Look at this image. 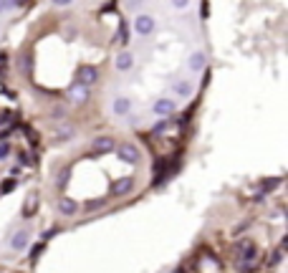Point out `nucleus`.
<instances>
[{
  "instance_id": "9b49d317",
  "label": "nucleus",
  "mask_w": 288,
  "mask_h": 273,
  "mask_svg": "<svg viewBox=\"0 0 288 273\" xmlns=\"http://www.w3.org/2000/svg\"><path fill=\"white\" fill-rule=\"evenodd\" d=\"M132 64H134L132 53H127V51H124V53H119V59H117V68H119V71H127Z\"/></svg>"
},
{
  "instance_id": "39448f33",
  "label": "nucleus",
  "mask_w": 288,
  "mask_h": 273,
  "mask_svg": "<svg viewBox=\"0 0 288 273\" xmlns=\"http://www.w3.org/2000/svg\"><path fill=\"white\" fill-rule=\"evenodd\" d=\"M154 31V18L152 15H139L137 18V33L139 36H149Z\"/></svg>"
},
{
  "instance_id": "5701e85b",
  "label": "nucleus",
  "mask_w": 288,
  "mask_h": 273,
  "mask_svg": "<svg viewBox=\"0 0 288 273\" xmlns=\"http://www.w3.org/2000/svg\"><path fill=\"white\" fill-rule=\"evenodd\" d=\"M8 152H10V147H8V144H0V159L8 157Z\"/></svg>"
},
{
  "instance_id": "6ab92c4d",
  "label": "nucleus",
  "mask_w": 288,
  "mask_h": 273,
  "mask_svg": "<svg viewBox=\"0 0 288 273\" xmlns=\"http://www.w3.org/2000/svg\"><path fill=\"white\" fill-rule=\"evenodd\" d=\"M281 258H283V251H276V253H273V258H271V266L281 263Z\"/></svg>"
},
{
  "instance_id": "412c9836",
  "label": "nucleus",
  "mask_w": 288,
  "mask_h": 273,
  "mask_svg": "<svg viewBox=\"0 0 288 273\" xmlns=\"http://www.w3.org/2000/svg\"><path fill=\"white\" fill-rule=\"evenodd\" d=\"M13 187H15V182H13V180H8V182H3V187H0V190H3V193H8V190H13Z\"/></svg>"
},
{
  "instance_id": "b1692460",
  "label": "nucleus",
  "mask_w": 288,
  "mask_h": 273,
  "mask_svg": "<svg viewBox=\"0 0 288 273\" xmlns=\"http://www.w3.org/2000/svg\"><path fill=\"white\" fill-rule=\"evenodd\" d=\"M200 10H203V18H208V13H210V5H208V3H203V5H200Z\"/></svg>"
},
{
  "instance_id": "ddd939ff",
  "label": "nucleus",
  "mask_w": 288,
  "mask_h": 273,
  "mask_svg": "<svg viewBox=\"0 0 288 273\" xmlns=\"http://www.w3.org/2000/svg\"><path fill=\"white\" fill-rule=\"evenodd\" d=\"M129 106H132L129 99H117V101H114V112H117V114H127Z\"/></svg>"
},
{
  "instance_id": "9d476101",
  "label": "nucleus",
  "mask_w": 288,
  "mask_h": 273,
  "mask_svg": "<svg viewBox=\"0 0 288 273\" xmlns=\"http://www.w3.org/2000/svg\"><path fill=\"white\" fill-rule=\"evenodd\" d=\"M59 207H61L64 215H76V210H78V205L73 203L71 198H61V200H59Z\"/></svg>"
},
{
  "instance_id": "1a4fd4ad",
  "label": "nucleus",
  "mask_w": 288,
  "mask_h": 273,
  "mask_svg": "<svg viewBox=\"0 0 288 273\" xmlns=\"http://www.w3.org/2000/svg\"><path fill=\"white\" fill-rule=\"evenodd\" d=\"M10 245H13V251H23V248L28 245V233H25V230H18V233L13 235Z\"/></svg>"
},
{
  "instance_id": "4be33fe9",
  "label": "nucleus",
  "mask_w": 288,
  "mask_h": 273,
  "mask_svg": "<svg viewBox=\"0 0 288 273\" xmlns=\"http://www.w3.org/2000/svg\"><path fill=\"white\" fill-rule=\"evenodd\" d=\"M106 203V198H101V200H91V203H86V207H99V205Z\"/></svg>"
},
{
  "instance_id": "2eb2a0df",
  "label": "nucleus",
  "mask_w": 288,
  "mask_h": 273,
  "mask_svg": "<svg viewBox=\"0 0 288 273\" xmlns=\"http://www.w3.org/2000/svg\"><path fill=\"white\" fill-rule=\"evenodd\" d=\"M177 94H180V96H190V94H192V86L182 81V84H177Z\"/></svg>"
},
{
  "instance_id": "f8f14e48",
  "label": "nucleus",
  "mask_w": 288,
  "mask_h": 273,
  "mask_svg": "<svg viewBox=\"0 0 288 273\" xmlns=\"http://www.w3.org/2000/svg\"><path fill=\"white\" fill-rule=\"evenodd\" d=\"M203 66H205V53H192L190 56V68L192 71H200Z\"/></svg>"
},
{
  "instance_id": "aec40b11",
  "label": "nucleus",
  "mask_w": 288,
  "mask_h": 273,
  "mask_svg": "<svg viewBox=\"0 0 288 273\" xmlns=\"http://www.w3.org/2000/svg\"><path fill=\"white\" fill-rule=\"evenodd\" d=\"M41 253H43V245H36V248H33V251H31V258H33V261H36V258H38V256H41Z\"/></svg>"
},
{
  "instance_id": "f03ea898",
  "label": "nucleus",
  "mask_w": 288,
  "mask_h": 273,
  "mask_svg": "<svg viewBox=\"0 0 288 273\" xmlns=\"http://www.w3.org/2000/svg\"><path fill=\"white\" fill-rule=\"evenodd\" d=\"M119 159H124V162H129V165H139V149L134 147V144H122L119 147Z\"/></svg>"
},
{
  "instance_id": "423d86ee",
  "label": "nucleus",
  "mask_w": 288,
  "mask_h": 273,
  "mask_svg": "<svg viewBox=\"0 0 288 273\" xmlns=\"http://www.w3.org/2000/svg\"><path fill=\"white\" fill-rule=\"evenodd\" d=\"M69 96H71L73 104H83V101L89 99V89H86V86H81V84H73L71 91H69Z\"/></svg>"
},
{
  "instance_id": "f257e3e1",
  "label": "nucleus",
  "mask_w": 288,
  "mask_h": 273,
  "mask_svg": "<svg viewBox=\"0 0 288 273\" xmlns=\"http://www.w3.org/2000/svg\"><path fill=\"white\" fill-rule=\"evenodd\" d=\"M114 149V139L109 134H104V137H96L94 142H91V154L94 157H99V154H106V152H111Z\"/></svg>"
},
{
  "instance_id": "7ed1b4c3",
  "label": "nucleus",
  "mask_w": 288,
  "mask_h": 273,
  "mask_svg": "<svg viewBox=\"0 0 288 273\" xmlns=\"http://www.w3.org/2000/svg\"><path fill=\"white\" fill-rule=\"evenodd\" d=\"M132 187H134V180H132V177H122V180H117V182L111 185V195H114V198L129 195V193H132Z\"/></svg>"
},
{
  "instance_id": "a211bd4d",
  "label": "nucleus",
  "mask_w": 288,
  "mask_h": 273,
  "mask_svg": "<svg viewBox=\"0 0 288 273\" xmlns=\"http://www.w3.org/2000/svg\"><path fill=\"white\" fill-rule=\"evenodd\" d=\"M69 172H71V170H69V167H66V170H64V172H61V180H59V185H61V187H64V185H66V182H69Z\"/></svg>"
},
{
  "instance_id": "393cba45",
  "label": "nucleus",
  "mask_w": 288,
  "mask_h": 273,
  "mask_svg": "<svg viewBox=\"0 0 288 273\" xmlns=\"http://www.w3.org/2000/svg\"><path fill=\"white\" fill-rule=\"evenodd\" d=\"M5 8H10V3H0V13H3Z\"/></svg>"
},
{
  "instance_id": "20e7f679",
  "label": "nucleus",
  "mask_w": 288,
  "mask_h": 273,
  "mask_svg": "<svg viewBox=\"0 0 288 273\" xmlns=\"http://www.w3.org/2000/svg\"><path fill=\"white\" fill-rule=\"evenodd\" d=\"M96 78H99V73H96V68H94V66L78 68V84H81V86H86V89H89Z\"/></svg>"
},
{
  "instance_id": "f3484780",
  "label": "nucleus",
  "mask_w": 288,
  "mask_h": 273,
  "mask_svg": "<svg viewBox=\"0 0 288 273\" xmlns=\"http://www.w3.org/2000/svg\"><path fill=\"white\" fill-rule=\"evenodd\" d=\"M278 182H281L278 177H276V180H266V182H263V190H273V187H276Z\"/></svg>"
},
{
  "instance_id": "4468645a",
  "label": "nucleus",
  "mask_w": 288,
  "mask_h": 273,
  "mask_svg": "<svg viewBox=\"0 0 288 273\" xmlns=\"http://www.w3.org/2000/svg\"><path fill=\"white\" fill-rule=\"evenodd\" d=\"M59 139H71L73 137V127H59Z\"/></svg>"
},
{
  "instance_id": "0eeeda50",
  "label": "nucleus",
  "mask_w": 288,
  "mask_h": 273,
  "mask_svg": "<svg viewBox=\"0 0 288 273\" xmlns=\"http://www.w3.org/2000/svg\"><path fill=\"white\" fill-rule=\"evenodd\" d=\"M36 210H38V193H31L28 200L23 203V217H33Z\"/></svg>"
},
{
  "instance_id": "6e6552de",
  "label": "nucleus",
  "mask_w": 288,
  "mask_h": 273,
  "mask_svg": "<svg viewBox=\"0 0 288 273\" xmlns=\"http://www.w3.org/2000/svg\"><path fill=\"white\" fill-rule=\"evenodd\" d=\"M175 112V104L169 101V99H159L157 104H154V114H159V117H167V114H172Z\"/></svg>"
},
{
  "instance_id": "dca6fc26",
  "label": "nucleus",
  "mask_w": 288,
  "mask_h": 273,
  "mask_svg": "<svg viewBox=\"0 0 288 273\" xmlns=\"http://www.w3.org/2000/svg\"><path fill=\"white\" fill-rule=\"evenodd\" d=\"M53 119H61V117H66V109L64 106H53V114H51Z\"/></svg>"
}]
</instances>
